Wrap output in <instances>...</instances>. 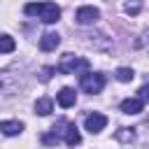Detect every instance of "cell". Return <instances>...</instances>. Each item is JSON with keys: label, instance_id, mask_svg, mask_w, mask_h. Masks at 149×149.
<instances>
[{"label": "cell", "instance_id": "cell-1", "mask_svg": "<svg viewBox=\"0 0 149 149\" xmlns=\"http://www.w3.org/2000/svg\"><path fill=\"white\" fill-rule=\"evenodd\" d=\"M23 12L28 16H40L44 23H56L61 19V7L56 2H28Z\"/></svg>", "mask_w": 149, "mask_h": 149}, {"label": "cell", "instance_id": "cell-2", "mask_svg": "<svg viewBox=\"0 0 149 149\" xmlns=\"http://www.w3.org/2000/svg\"><path fill=\"white\" fill-rule=\"evenodd\" d=\"M56 70L63 72V74H74V72H79V70H88V61L81 58V56L63 54L61 61H58V65H56Z\"/></svg>", "mask_w": 149, "mask_h": 149}, {"label": "cell", "instance_id": "cell-3", "mask_svg": "<svg viewBox=\"0 0 149 149\" xmlns=\"http://www.w3.org/2000/svg\"><path fill=\"white\" fill-rule=\"evenodd\" d=\"M79 86L86 93H100L102 86H105V74H100V72H86V74H81Z\"/></svg>", "mask_w": 149, "mask_h": 149}, {"label": "cell", "instance_id": "cell-4", "mask_svg": "<svg viewBox=\"0 0 149 149\" xmlns=\"http://www.w3.org/2000/svg\"><path fill=\"white\" fill-rule=\"evenodd\" d=\"M84 126H86V130L93 135V133H100L105 126H107V116L105 114H100V112H93V114H86V119H84Z\"/></svg>", "mask_w": 149, "mask_h": 149}, {"label": "cell", "instance_id": "cell-5", "mask_svg": "<svg viewBox=\"0 0 149 149\" xmlns=\"http://www.w3.org/2000/svg\"><path fill=\"white\" fill-rule=\"evenodd\" d=\"M68 123H70V121H58V123L51 128V133H44V135H42V142L49 144V147L58 144L61 137H65V128H68Z\"/></svg>", "mask_w": 149, "mask_h": 149}, {"label": "cell", "instance_id": "cell-6", "mask_svg": "<svg viewBox=\"0 0 149 149\" xmlns=\"http://www.w3.org/2000/svg\"><path fill=\"white\" fill-rule=\"evenodd\" d=\"M74 19H77V23L88 26V23H95V21L100 19V12H98L95 7H79L77 14H74Z\"/></svg>", "mask_w": 149, "mask_h": 149}, {"label": "cell", "instance_id": "cell-7", "mask_svg": "<svg viewBox=\"0 0 149 149\" xmlns=\"http://www.w3.org/2000/svg\"><path fill=\"white\" fill-rule=\"evenodd\" d=\"M56 100H58L61 107L68 109V107H72V105L77 102V93H74V88H68V86H65V88H61V91L56 93Z\"/></svg>", "mask_w": 149, "mask_h": 149}, {"label": "cell", "instance_id": "cell-8", "mask_svg": "<svg viewBox=\"0 0 149 149\" xmlns=\"http://www.w3.org/2000/svg\"><path fill=\"white\" fill-rule=\"evenodd\" d=\"M58 44H61V35L58 33H44L40 37V49L42 51H54Z\"/></svg>", "mask_w": 149, "mask_h": 149}, {"label": "cell", "instance_id": "cell-9", "mask_svg": "<svg viewBox=\"0 0 149 149\" xmlns=\"http://www.w3.org/2000/svg\"><path fill=\"white\" fill-rule=\"evenodd\" d=\"M142 107H144V102H142L140 98H126V100L121 102V112H123V114H140Z\"/></svg>", "mask_w": 149, "mask_h": 149}, {"label": "cell", "instance_id": "cell-10", "mask_svg": "<svg viewBox=\"0 0 149 149\" xmlns=\"http://www.w3.org/2000/svg\"><path fill=\"white\" fill-rule=\"evenodd\" d=\"M65 144L68 147H77L79 142H81V135H79V130H77V126L74 123H68V128H65Z\"/></svg>", "mask_w": 149, "mask_h": 149}, {"label": "cell", "instance_id": "cell-11", "mask_svg": "<svg viewBox=\"0 0 149 149\" xmlns=\"http://www.w3.org/2000/svg\"><path fill=\"white\" fill-rule=\"evenodd\" d=\"M23 130V123L21 121H0V133L2 135H19Z\"/></svg>", "mask_w": 149, "mask_h": 149}, {"label": "cell", "instance_id": "cell-12", "mask_svg": "<svg viewBox=\"0 0 149 149\" xmlns=\"http://www.w3.org/2000/svg\"><path fill=\"white\" fill-rule=\"evenodd\" d=\"M51 109H54V102H51V98H40V100L35 102V112H37L40 116H47V114H51Z\"/></svg>", "mask_w": 149, "mask_h": 149}, {"label": "cell", "instance_id": "cell-13", "mask_svg": "<svg viewBox=\"0 0 149 149\" xmlns=\"http://www.w3.org/2000/svg\"><path fill=\"white\" fill-rule=\"evenodd\" d=\"M14 49H16L14 37H9V35H0V54H9V51H14Z\"/></svg>", "mask_w": 149, "mask_h": 149}, {"label": "cell", "instance_id": "cell-14", "mask_svg": "<svg viewBox=\"0 0 149 149\" xmlns=\"http://www.w3.org/2000/svg\"><path fill=\"white\" fill-rule=\"evenodd\" d=\"M133 77H135V72H133L130 68H119V70H116V79H119V81H130Z\"/></svg>", "mask_w": 149, "mask_h": 149}, {"label": "cell", "instance_id": "cell-15", "mask_svg": "<svg viewBox=\"0 0 149 149\" xmlns=\"http://www.w3.org/2000/svg\"><path fill=\"white\" fill-rule=\"evenodd\" d=\"M54 72H56V68H42V72H40V81H49Z\"/></svg>", "mask_w": 149, "mask_h": 149}, {"label": "cell", "instance_id": "cell-16", "mask_svg": "<svg viewBox=\"0 0 149 149\" xmlns=\"http://www.w3.org/2000/svg\"><path fill=\"white\" fill-rule=\"evenodd\" d=\"M137 98H140L142 102H149V84H144V86L137 91Z\"/></svg>", "mask_w": 149, "mask_h": 149}, {"label": "cell", "instance_id": "cell-17", "mask_svg": "<svg viewBox=\"0 0 149 149\" xmlns=\"http://www.w3.org/2000/svg\"><path fill=\"white\" fill-rule=\"evenodd\" d=\"M140 7H142V5H140V2H128V5H126V7H123V9H126V12H128V14H137V12H140Z\"/></svg>", "mask_w": 149, "mask_h": 149}, {"label": "cell", "instance_id": "cell-18", "mask_svg": "<svg viewBox=\"0 0 149 149\" xmlns=\"http://www.w3.org/2000/svg\"><path fill=\"white\" fill-rule=\"evenodd\" d=\"M142 44H149V28H147V30L142 33V37L137 40V47H142Z\"/></svg>", "mask_w": 149, "mask_h": 149}]
</instances>
